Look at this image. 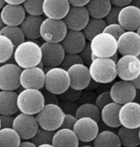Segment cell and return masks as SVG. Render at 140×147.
Listing matches in <instances>:
<instances>
[{
    "instance_id": "5b68a950",
    "label": "cell",
    "mask_w": 140,
    "mask_h": 147,
    "mask_svg": "<svg viewBox=\"0 0 140 147\" xmlns=\"http://www.w3.org/2000/svg\"><path fill=\"white\" fill-rule=\"evenodd\" d=\"M91 48L92 60L110 58L118 51V40L107 33H102L91 41Z\"/></svg>"
},
{
    "instance_id": "4fadbf2b",
    "label": "cell",
    "mask_w": 140,
    "mask_h": 147,
    "mask_svg": "<svg viewBox=\"0 0 140 147\" xmlns=\"http://www.w3.org/2000/svg\"><path fill=\"white\" fill-rule=\"evenodd\" d=\"M73 132L79 141L88 143L92 140L94 141L98 135L99 126L95 120L89 117H83L78 119L75 123Z\"/></svg>"
},
{
    "instance_id": "4dcf8cb0",
    "label": "cell",
    "mask_w": 140,
    "mask_h": 147,
    "mask_svg": "<svg viewBox=\"0 0 140 147\" xmlns=\"http://www.w3.org/2000/svg\"><path fill=\"white\" fill-rule=\"evenodd\" d=\"M107 23L104 19H95L91 18L85 28L82 31L87 40L90 42L98 34L104 33Z\"/></svg>"
},
{
    "instance_id": "9a60e30c",
    "label": "cell",
    "mask_w": 140,
    "mask_h": 147,
    "mask_svg": "<svg viewBox=\"0 0 140 147\" xmlns=\"http://www.w3.org/2000/svg\"><path fill=\"white\" fill-rule=\"evenodd\" d=\"M120 121L122 127L130 129L140 127V104L131 102L121 106L120 110Z\"/></svg>"
},
{
    "instance_id": "d6986e66",
    "label": "cell",
    "mask_w": 140,
    "mask_h": 147,
    "mask_svg": "<svg viewBox=\"0 0 140 147\" xmlns=\"http://www.w3.org/2000/svg\"><path fill=\"white\" fill-rule=\"evenodd\" d=\"M70 8L69 0H44V14L50 19L64 20Z\"/></svg>"
},
{
    "instance_id": "ab89813d",
    "label": "cell",
    "mask_w": 140,
    "mask_h": 147,
    "mask_svg": "<svg viewBox=\"0 0 140 147\" xmlns=\"http://www.w3.org/2000/svg\"><path fill=\"white\" fill-rule=\"evenodd\" d=\"M113 102V99L111 98L110 95V92L109 91H105L104 92H102L101 94H99L97 97V99L95 101V105H97V107L99 110L102 111V110L104 108L105 106L110 103Z\"/></svg>"
},
{
    "instance_id": "816d5d0a",
    "label": "cell",
    "mask_w": 140,
    "mask_h": 147,
    "mask_svg": "<svg viewBox=\"0 0 140 147\" xmlns=\"http://www.w3.org/2000/svg\"><path fill=\"white\" fill-rule=\"evenodd\" d=\"M98 86H99V83H98V82L94 81L93 80H92V81H91L90 85L88 86V87H87L86 89H87V90H89V91H92V90L97 89Z\"/></svg>"
},
{
    "instance_id": "d590c367",
    "label": "cell",
    "mask_w": 140,
    "mask_h": 147,
    "mask_svg": "<svg viewBox=\"0 0 140 147\" xmlns=\"http://www.w3.org/2000/svg\"><path fill=\"white\" fill-rule=\"evenodd\" d=\"M44 1L43 0H27L23 3L26 12L29 16H41L44 14Z\"/></svg>"
},
{
    "instance_id": "f35d334b",
    "label": "cell",
    "mask_w": 140,
    "mask_h": 147,
    "mask_svg": "<svg viewBox=\"0 0 140 147\" xmlns=\"http://www.w3.org/2000/svg\"><path fill=\"white\" fill-rule=\"evenodd\" d=\"M79 56L81 57L84 64L86 65L87 67H90V65L93 62V60H92V51L91 48V42L86 43L85 48L79 53Z\"/></svg>"
},
{
    "instance_id": "f5cc1de1",
    "label": "cell",
    "mask_w": 140,
    "mask_h": 147,
    "mask_svg": "<svg viewBox=\"0 0 140 147\" xmlns=\"http://www.w3.org/2000/svg\"><path fill=\"white\" fill-rule=\"evenodd\" d=\"M19 147H37V146L32 141H23L21 143Z\"/></svg>"
},
{
    "instance_id": "f1b7e54d",
    "label": "cell",
    "mask_w": 140,
    "mask_h": 147,
    "mask_svg": "<svg viewBox=\"0 0 140 147\" xmlns=\"http://www.w3.org/2000/svg\"><path fill=\"white\" fill-rule=\"evenodd\" d=\"M94 147H121V143L117 134L104 130L98 134L94 140Z\"/></svg>"
},
{
    "instance_id": "ac0fdd59",
    "label": "cell",
    "mask_w": 140,
    "mask_h": 147,
    "mask_svg": "<svg viewBox=\"0 0 140 147\" xmlns=\"http://www.w3.org/2000/svg\"><path fill=\"white\" fill-rule=\"evenodd\" d=\"M118 53L121 56L140 55V36L137 32L127 31L118 39Z\"/></svg>"
},
{
    "instance_id": "8992f818",
    "label": "cell",
    "mask_w": 140,
    "mask_h": 147,
    "mask_svg": "<svg viewBox=\"0 0 140 147\" xmlns=\"http://www.w3.org/2000/svg\"><path fill=\"white\" fill-rule=\"evenodd\" d=\"M71 86L69 72L60 67L53 68L45 74L46 91L57 96L65 92Z\"/></svg>"
},
{
    "instance_id": "ffe728a7",
    "label": "cell",
    "mask_w": 140,
    "mask_h": 147,
    "mask_svg": "<svg viewBox=\"0 0 140 147\" xmlns=\"http://www.w3.org/2000/svg\"><path fill=\"white\" fill-rule=\"evenodd\" d=\"M119 24L126 30L135 32L140 28V9L132 4L121 9Z\"/></svg>"
},
{
    "instance_id": "7402d4cb",
    "label": "cell",
    "mask_w": 140,
    "mask_h": 147,
    "mask_svg": "<svg viewBox=\"0 0 140 147\" xmlns=\"http://www.w3.org/2000/svg\"><path fill=\"white\" fill-rule=\"evenodd\" d=\"M86 38L82 31L69 30L64 39L62 41L67 54H79L86 45Z\"/></svg>"
},
{
    "instance_id": "83f0119b",
    "label": "cell",
    "mask_w": 140,
    "mask_h": 147,
    "mask_svg": "<svg viewBox=\"0 0 140 147\" xmlns=\"http://www.w3.org/2000/svg\"><path fill=\"white\" fill-rule=\"evenodd\" d=\"M117 134L123 147H138L140 146L139 128L130 129L121 126L119 127Z\"/></svg>"
},
{
    "instance_id": "cb8c5ba5",
    "label": "cell",
    "mask_w": 140,
    "mask_h": 147,
    "mask_svg": "<svg viewBox=\"0 0 140 147\" xmlns=\"http://www.w3.org/2000/svg\"><path fill=\"white\" fill-rule=\"evenodd\" d=\"M44 19L42 16H34L28 15L20 26L25 37L28 39H37L41 38L40 30Z\"/></svg>"
},
{
    "instance_id": "2e32d148",
    "label": "cell",
    "mask_w": 140,
    "mask_h": 147,
    "mask_svg": "<svg viewBox=\"0 0 140 147\" xmlns=\"http://www.w3.org/2000/svg\"><path fill=\"white\" fill-rule=\"evenodd\" d=\"M45 74L44 69L38 67L23 69L21 74V86L24 89L40 90L44 87Z\"/></svg>"
},
{
    "instance_id": "30bf717a",
    "label": "cell",
    "mask_w": 140,
    "mask_h": 147,
    "mask_svg": "<svg viewBox=\"0 0 140 147\" xmlns=\"http://www.w3.org/2000/svg\"><path fill=\"white\" fill-rule=\"evenodd\" d=\"M117 75L122 80L133 81L140 74V60L136 56H121L117 63Z\"/></svg>"
},
{
    "instance_id": "4316f807",
    "label": "cell",
    "mask_w": 140,
    "mask_h": 147,
    "mask_svg": "<svg viewBox=\"0 0 140 147\" xmlns=\"http://www.w3.org/2000/svg\"><path fill=\"white\" fill-rule=\"evenodd\" d=\"M91 18L104 19L112 9L110 0H90L86 6Z\"/></svg>"
},
{
    "instance_id": "277c9868",
    "label": "cell",
    "mask_w": 140,
    "mask_h": 147,
    "mask_svg": "<svg viewBox=\"0 0 140 147\" xmlns=\"http://www.w3.org/2000/svg\"><path fill=\"white\" fill-rule=\"evenodd\" d=\"M92 79L99 84H108L114 80L117 75L116 63L110 58H97L89 67Z\"/></svg>"
},
{
    "instance_id": "c3c4849f",
    "label": "cell",
    "mask_w": 140,
    "mask_h": 147,
    "mask_svg": "<svg viewBox=\"0 0 140 147\" xmlns=\"http://www.w3.org/2000/svg\"><path fill=\"white\" fill-rule=\"evenodd\" d=\"M111 3L114 7L123 9L132 3V0H111Z\"/></svg>"
},
{
    "instance_id": "f907efd6",
    "label": "cell",
    "mask_w": 140,
    "mask_h": 147,
    "mask_svg": "<svg viewBox=\"0 0 140 147\" xmlns=\"http://www.w3.org/2000/svg\"><path fill=\"white\" fill-rule=\"evenodd\" d=\"M7 4H11V5H22V3H24V0H5Z\"/></svg>"
},
{
    "instance_id": "ba28073f",
    "label": "cell",
    "mask_w": 140,
    "mask_h": 147,
    "mask_svg": "<svg viewBox=\"0 0 140 147\" xmlns=\"http://www.w3.org/2000/svg\"><path fill=\"white\" fill-rule=\"evenodd\" d=\"M137 90L132 81L120 80L112 85L109 92L113 102L124 105L134 101L137 97Z\"/></svg>"
},
{
    "instance_id": "6f0895ef",
    "label": "cell",
    "mask_w": 140,
    "mask_h": 147,
    "mask_svg": "<svg viewBox=\"0 0 140 147\" xmlns=\"http://www.w3.org/2000/svg\"><path fill=\"white\" fill-rule=\"evenodd\" d=\"M6 5H7V3H6L5 0H1V1H0V9H1V10H2Z\"/></svg>"
},
{
    "instance_id": "9c48e42d",
    "label": "cell",
    "mask_w": 140,
    "mask_h": 147,
    "mask_svg": "<svg viewBox=\"0 0 140 147\" xmlns=\"http://www.w3.org/2000/svg\"><path fill=\"white\" fill-rule=\"evenodd\" d=\"M22 68L15 63H5L0 68V88L2 91H15L21 86Z\"/></svg>"
},
{
    "instance_id": "74e56055",
    "label": "cell",
    "mask_w": 140,
    "mask_h": 147,
    "mask_svg": "<svg viewBox=\"0 0 140 147\" xmlns=\"http://www.w3.org/2000/svg\"><path fill=\"white\" fill-rule=\"evenodd\" d=\"M81 96H82V91L75 90L72 87H69L65 92L59 95V98L62 99V101L76 102L79 100Z\"/></svg>"
},
{
    "instance_id": "44dd1931",
    "label": "cell",
    "mask_w": 140,
    "mask_h": 147,
    "mask_svg": "<svg viewBox=\"0 0 140 147\" xmlns=\"http://www.w3.org/2000/svg\"><path fill=\"white\" fill-rule=\"evenodd\" d=\"M26 10L23 5L7 4L1 10V21L5 26L20 27L26 18Z\"/></svg>"
},
{
    "instance_id": "484cf974",
    "label": "cell",
    "mask_w": 140,
    "mask_h": 147,
    "mask_svg": "<svg viewBox=\"0 0 140 147\" xmlns=\"http://www.w3.org/2000/svg\"><path fill=\"white\" fill-rule=\"evenodd\" d=\"M79 140L73 130L63 128L55 133L52 141L54 147H79Z\"/></svg>"
},
{
    "instance_id": "9f6ffc18",
    "label": "cell",
    "mask_w": 140,
    "mask_h": 147,
    "mask_svg": "<svg viewBox=\"0 0 140 147\" xmlns=\"http://www.w3.org/2000/svg\"><path fill=\"white\" fill-rule=\"evenodd\" d=\"M110 59H111V60H113L114 62H115V63H117V62H118V60H119V57H118V52H117V53H115L113 57H110Z\"/></svg>"
},
{
    "instance_id": "ee69618b",
    "label": "cell",
    "mask_w": 140,
    "mask_h": 147,
    "mask_svg": "<svg viewBox=\"0 0 140 147\" xmlns=\"http://www.w3.org/2000/svg\"><path fill=\"white\" fill-rule=\"evenodd\" d=\"M78 119L75 115H69V114H65V117H64V121L61 127V128L63 129H70V130H73L75 123L77 122Z\"/></svg>"
},
{
    "instance_id": "8fae6325",
    "label": "cell",
    "mask_w": 140,
    "mask_h": 147,
    "mask_svg": "<svg viewBox=\"0 0 140 147\" xmlns=\"http://www.w3.org/2000/svg\"><path fill=\"white\" fill-rule=\"evenodd\" d=\"M39 125L34 115L21 113L15 118L13 128L18 133L22 140H32L39 129Z\"/></svg>"
},
{
    "instance_id": "7a4b0ae2",
    "label": "cell",
    "mask_w": 140,
    "mask_h": 147,
    "mask_svg": "<svg viewBox=\"0 0 140 147\" xmlns=\"http://www.w3.org/2000/svg\"><path fill=\"white\" fill-rule=\"evenodd\" d=\"M65 113L59 105H45L43 110L36 115L41 128L48 131L59 130L63 123Z\"/></svg>"
},
{
    "instance_id": "3957f363",
    "label": "cell",
    "mask_w": 140,
    "mask_h": 147,
    "mask_svg": "<svg viewBox=\"0 0 140 147\" xmlns=\"http://www.w3.org/2000/svg\"><path fill=\"white\" fill-rule=\"evenodd\" d=\"M45 105L43 92L36 89H24L18 95L19 110L27 115H38Z\"/></svg>"
},
{
    "instance_id": "b9f144b4",
    "label": "cell",
    "mask_w": 140,
    "mask_h": 147,
    "mask_svg": "<svg viewBox=\"0 0 140 147\" xmlns=\"http://www.w3.org/2000/svg\"><path fill=\"white\" fill-rule=\"evenodd\" d=\"M120 10H121V9L112 5V9L110 10V12L104 18V21L106 22L107 25L119 23V15H120Z\"/></svg>"
},
{
    "instance_id": "f6af8a7d",
    "label": "cell",
    "mask_w": 140,
    "mask_h": 147,
    "mask_svg": "<svg viewBox=\"0 0 140 147\" xmlns=\"http://www.w3.org/2000/svg\"><path fill=\"white\" fill-rule=\"evenodd\" d=\"M15 118L13 115H2L0 117V126L3 128H13Z\"/></svg>"
},
{
    "instance_id": "1f68e13d",
    "label": "cell",
    "mask_w": 140,
    "mask_h": 147,
    "mask_svg": "<svg viewBox=\"0 0 140 147\" xmlns=\"http://www.w3.org/2000/svg\"><path fill=\"white\" fill-rule=\"evenodd\" d=\"M0 35L9 38L14 44V45L18 47L20 45L24 43L26 40V37L22 30L21 27H9L5 26L3 29L0 31Z\"/></svg>"
},
{
    "instance_id": "603a6c76",
    "label": "cell",
    "mask_w": 140,
    "mask_h": 147,
    "mask_svg": "<svg viewBox=\"0 0 140 147\" xmlns=\"http://www.w3.org/2000/svg\"><path fill=\"white\" fill-rule=\"evenodd\" d=\"M18 95L15 91H1L0 114L2 115H14L18 112Z\"/></svg>"
},
{
    "instance_id": "f546056e",
    "label": "cell",
    "mask_w": 140,
    "mask_h": 147,
    "mask_svg": "<svg viewBox=\"0 0 140 147\" xmlns=\"http://www.w3.org/2000/svg\"><path fill=\"white\" fill-rule=\"evenodd\" d=\"M21 140L14 128H3L0 131V147H19Z\"/></svg>"
},
{
    "instance_id": "e0dca14e",
    "label": "cell",
    "mask_w": 140,
    "mask_h": 147,
    "mask_svg": "<svg viewBox=\"0 0 140 147\" xmlns=\"http://www.w3.org/2000/svg\"><path fill=\"white\" fill-rule=\"evenodd\" d=\"M70 77V87L82 91L86 89L92 81V76L89 67L85 64H75L68 70Z\"/></svg>"
},
{
    "instance_id": "d4e9b609",
    "label": "cell",
    "mask_w": 140,
    "mask_h": 147,
    "mask_svg": "<svg viewBox=\"0 0 140 147\" xmlns=\"http://www.w3.org/2000/svg\"><path fill=\"white\" fill-rule=\"evenodd\" d=\"M120 105L112 102L107 105L101 111V119L108 127L112 128H117L121 126L120 121Z\"/></svg>"
},
{
    "instance_id": "7dc6e473",
    "label": "cell",
    "mask_w": 140,
    "mask_h": 147,
    "mask_svg": "<svg viewBox=\"0 0 140 147\" xmlns=\"http://www.w3.org/2000/svg\"><path fill=\"white\" fill-rule=\"evenodd\" d=\"M97 98L95 97V94L91 92H86L85 93H82L81 98H79V102L81 101V105L83 104H92V101H96Z\"/></svg>"
},
{
    "instance_id": "e575fe53",
    "label": "cell",
    "mask_w": 140,
    "mask_h": 147,
    "mask_svg": "<svg viewBox=\"0 0 140 147\" xmlns=\"http://www.w3.org/2000/svg\"><path fill=\"white\" fill-rule=\"evenodd\" d=\"M54 135L55 131H48L39 127L36 135L32 139V142H34L37 146L45 144H52Z\"/></svg>"
},
{
    "instance_id": "681fc988",
    "label": "cell",
    "mask_w": 140,
    "mask_h": 147,
    "mask_svg": "<svg viewBox=\"0 0 140 147\" xmlns=\"http://www.w3.org/2000/svg\"><path fill=\"white\" fill-rule=\"evenodd\" d=\"M90 0H70L69 3L73 7H77V8H81V7H86L87 4L89 3Z\"/></svg>"
},
{
    "instance_id": "52a82bcc",
    "label": "cell",
    "mask_w": 140,
    "mask_h": 147,
    "mask_svg": "<svg viewBox=\"0 0 140 147\" xmlns=\"http://www.w3.org/2000/svg\"><path fill=\"white\" fill-rule=\"evenodd\" d=\"M69 32L63 20L44 19L40 30L41 38L47 43H62Z\"/></svg>"
},
{
    "instance_id": "7c38bea8",
    "label": "cell",
    "mask_w": 140,
    "mask_h": 147,
    "mask_svg": "<svg viewBox=\"0 0 140 147\" xmlns=\"http://www.w3.org/2000/svg\"><path fill=\"white\" fill-rule=\"evenodd\" d=\"M42 62L50 68L60 67L66 56V51L61 43H47L41 45Z\"/></svg>"
},
{
    "instance_id": "60d3db41",
    "label": "cell",
    "mask_w": 140,
    "mask_h": 147,
    "mask_svg": "<svg viewBox=\"0 0 140 147\" xmlns=\"http://www.w3.org/2000/svg\"><path fill=\"white\" fill-rule=\"evenodd\" d=\"M127 31L119 24H111V25H107V27L105 28L104 33H107L112 36H114L117 40L120 38V37L123 34H125Z\"/></svg>"
},
{
    "instance_id": "836d02e7",
    "label": "cell",
    "mask_w": 140,
    "mask_h": 147,
    "mask_svg": "<svg viewBox=\"0 0 140 147\" xmlns=\"http://www.w3.org/2000/svg\"><path fill=\"white\" fill-rule=\"evenodd\" d=\"M15 46L7 37L0 35V62L4 63L8 62L15 54Z\"/></svg>"
},
{
    "instance_id": "6da1fadb",
    "label": "cell",
    "mask_w": 140,
    "mask_h": 147,
    "mask_svg": "<svg viewBox=\"0 0 140 147\" xmlns=\"http://www.w3.org/2000/svg\"><path fill=\"white\" fill-rule=\"evenodd\" d=\"M14 59L15 64L23 69L38 67L42 62L41 46L34 41H25L15 48Z\"/></svg>"
},
{
    "instance_id": "db71d44e",
    "label": "cell",
    "mask_w": 140,
    "mask_h": 147,
    "mask_svg": "<svg viewBox=\"0 0 140 147\" xmlns=\"http://www.w3.org/2000/svg\"><path fill=\"white\" fill-rule=\"evenodd\" d=\"M133 83V85L135 86V87L138 89V90H140V74L139 76L136 79V80H134L133 81H132Z\"/></svg>"
},
{
    "instance_id": "be15d7a7",
    "label": "cell",
    "mask_w": 140,
    "mask_h": 147,
    "mask_svg": "<svg viewBox=\"0 0 140 147\" xmlns=\"http://www.w3.org/2000/svg\"><path fill=\"white\" fill-rule=\"evenodd\" d=\"M139 139H140V127L139 128Z\"/></svg>"
},
{
    "instance_id": "91938a15",
    "label": "cell",
    "mask_w": 140,
    "mask_h": 147,
    "mask_svg": "<svg viewBox=\"0 0 140 147\" xmlns=\"http://www.w3.org/2000/svg\"><path fill=\"white\" fill-rule=\"evenodd\" d=\"M38 68H40V69H44V63H43V62H41L38 65Z\"/></svg>"
},
{
    "instance_id": "680465c9",
    "label": "cell",
    "mask_w": 140,
    "mask_h": 147,
    "mask_svg": "<svg viewBox=\"0 0 140 147\" xmlns=\"http://www.w3.org/2000/svg\"><path fill=\"white\" fill-rule=\"evenodd\" d=\"M37 147H54V146L52 144H45V145H41V146Z\"/></svg>"
},
{
    "instance_id": "94428289",
    "label": "cell",
    "mask_w": 140,
    "mask_h": 147,
    "mask_svg": "<svg viewBox=\"0 0 140 147\" xmlns=\"http://www.w3.org/2000/svg\"><path fill=\"white\" fill-rule=\"evenodd\" d=\"M137 33L139 34V36H140V28H139V29H138V30H137Z\"/></svg>"
},
{
    "instance_id": "11a10c76",
    "label": "cell",
    "mask_w": 140,
    "mask_h": 147,
    "mask_svg": "<svg viewBox=\"0 0 140 147\" xmlns=\"http://www.w3.org/2000/svg\"><path fill=\"white\" fill-rule=\"evenodd\" d=\"M131 4L133 6H136L137 8H139L140 9V0H133Z\"/></svg>"
},
{
    "instance_id": "6125c7cd",
    "label": "cell",
    "mask_w": 140,
    "mask_h": 147,
    "mask_svg": "<svg viewBox=\"0 0 140 147\" xmlns=\"http://www.w3.org/2000/svg\"><path fill=\"white\" fill-rule=\"evenodd\" d=\"M80 147H94V146H80Z\"/></svg>"
},
{
    "instance_id": "e7e4bbea",
    "label": "cell",
    "mask_w": 140,
    "mask_h": 147,
    "mask_svg": "<svg viewBox=\"0 0 140 147\" xmlns=\"http://www.w3.org/2000/svg\"><path fill=\"white\" fill-rule=\"evenodd\" d=\"M139 57V60H140V55H139V57Z\"/></svg>"
},
{
    "instance_id": "d6a6232c",
    "label": "cell",
    "mask_w": 140,
    "mask_h": 147,
    "mask_svg": "<svg viewBox=\"0 0 140 147\" xmlns=\"http://www.w3.org/2000/svg\"><path fill=\"white\" fill-rule=\"evenodd\" d=\"M75 116L77 119L89 117L95 120L98 123L101 120V110L97 107L95 104H83L79 106Z\"/></svg>"
},
{
    "instance_id": "7bdbcfd3",
    "label": "cell",
    "mask_w": 140,
    "mask_h": 147,
    "mask_svg": "<svg viewBox=\"0 0 140 147\" xmlns=\"http://www.w3.org/2000/svg\"><path fill=\"white\" fill-rule=\"evenodd\" d=\"M59 106L63 110L65 114L75 115L79 106L74 102H67V101H61L59 103Z\"/></svg>"
},
{
    "instance_id": "5bb4252c",
    "label": "cell",
    "mask_w": 140,
    "mask_h": 147,
    "mask_svg": "<svg viewBox=\"0 0 140 147\" xmlns=\"http://www.w3.org/2000/svg\"><path fill=\"white\" fill-rule=\"evenodd\" d=\"M90 19L91 16L86 7L77 8L71 6L69 14L63 21L69 30L83 31L87 26Z\"/></svg>"
},
{
    "instance_id": "bcb514c9",
    "label": "cell",
    "mask_w": 140,
    "mask_h": 147,
    "mask_svg": "<svg viewBox=\"0 0 140 147\" xmlns=\"http://www.w3.org/2000/svg\"><path fill=\"white\" fill-rule=\"evenodd\" d=\"M43 95L44 98L45 105H59V100H58L57 95L51 93L46 90L43 92Z\"/></svg>"
},
{
    "instance_id": "8d00e7d4",
    "label": "cell",
    "mask_w": 140,
    "mask_h": 147,
    "mask_svg": "<svg viewBox=\"0 0 140 147\" xmlns=\"http://www.w3.org/2000/svg\"><path fill=\"white\" fill-rule=\"evenodd\" d=\"M75 64H84L81 57L79 56V54H67L64 57L63 62L62 63V64L60 65V68L65 69V70H69L70 68Z\"/></svg>"
}]
</instances>
